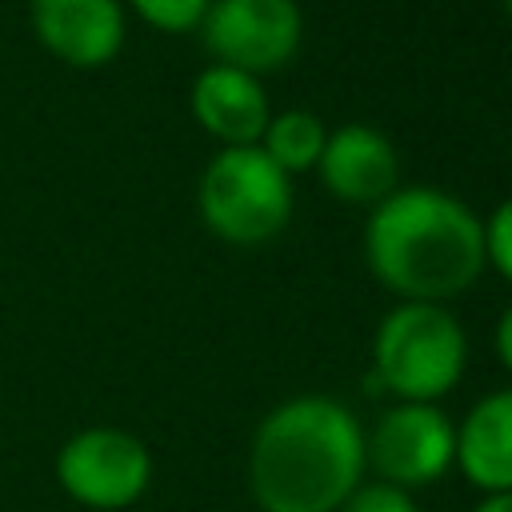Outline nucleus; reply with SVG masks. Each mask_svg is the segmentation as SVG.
Instances as JSON below:
<instances>
[{
	"label": "nucleus",
	"instance_id": "8",
	"mask_svg": "<svg viewBox=\"0 0 512 512\" xmlns=\"http://www.w3.org/2000/svg\"><path fill=\"white\" fill-rule=\"evenodd\" d=\"M36 40L72 68H100L124 44L120 0H28Z\"/></svg>",
	"mask_w": 512,
	"mask_h": 512
},
{
	"label": "nucleus",
	"instance_id": "16",
	"mask_svg": "<svg viewBox=\"0 0 512 512\" xmlns=\"http://www.w3.org/2000/svg\"><path fill=\"white\" fill-rule=\"evenodd\" d=\"M496 352H500V360H504V368H512V308L500 316V324H496Z\"/></svg>",
	"mask_w": 512,
	"mask_h": 512
},
{
	"label": "nucleus",
	"instance_id": "17",
	"mask_svg": "<svg viewBox=\"0 0 512 512\" xmlns=\"http://www.w3.org/2000/svg\"><path fill=\"white\" fill-rule=\"evenodd\" d=\"M476 512H512V492H492L488 500L476 504Z\"/></svg>",
	"mask_w": 512,
	"mask_h": 512
},
{
	"label": "nucleus",
	"instance_id": "14",
	"mask_svg": "<svg viewBox=\"0 0 512 512\" xmlns=\"http://www.w3.org/2000/svg\"><path fill=\"white\" fill-rule=\"evenodd\" d=\"M484 260H492L496 272L512 280V200H504L484 220Z\"/></svg>",
	"mask_w": 512,
	"mask_h": 512
},
{
	"label": "nucleus",
	"instance_id": "5",
	"mask_svg": "<svg viewBox=\"0 0 512 512\" xmlns=\"http://www.w3.org/2000/svg\"><path fill=\"white\" fill-rule=\"evenodd\" d=\"M52 476L72 504L92 512H124L152 484V452L124 428L92 424L60 444Z\"/></svg>",
	"mask_w": 512,
	"mask_h": 512
},
{
	"label": "nucleus",
	"instance_id": "10",
	"mask_svg": "<svg viewBox=\"0 0 512 512\" xmlns=\"http://www.w3.org/2000/svg\"><path fill=\"white\" fill-rule=\"evenodd\" d=\"M192 116L200 120L204 132L224 140V148L260 144V136H264L268 120H272L260 80L240 72V68H228V64H212V68H204L196 76V84H192Z\"/></svg>",
	"mask_w": 512,
	"mask_h": 512
},
{
	"label": "nucleus",
	"instance_id": "6",
	"mask_svg": "<svg viewBox=\"0 0 512 512\" xmlns=\"http://www.w3.org/2000/svg\"><path fill=\"white\" fill-rule=\"evenodd\" d=\"M200 24L208 52L248 76L288 64L304 32L296 0H212Z\"/></svg>",
	"mask_w": 512,
	"mask_h": 512
},
{
	"label": "nucleus",
	"instance_id": "4",
	"mask_svg": "<svg viewBox=\"0 0 512 512\" xmlns=\"http://www.w3.org/2000/svg\"><path fill=\"white\" fill-rule=\"evenodd\" d=\"M196 204L204 224L228 244H260L292 216V184L260 144L224 148L208 160Z\"/></svg>",
	"mask_w": 512,
	"mask_h": 512
},
{
	"label": "nucleus",
	"instance_id": "12",
	"mask_svg": "<svg viewBox=\"0 0 512 512\" xmlns=\"http://www.w3.org/2000/svg\"><path fill=\"white\" fill-rule=\"evenodd\" d=\"M324 140H328V132H324L320 116H312L304 108H292V112H280V116L268 120V128L260 136V148L268 152V160L280 172L292 176V172H304L320 160Z\"/></svg>",
	"mask_w": 512,
	"mask_h": 512
},
{
	"label": "nucleus",
	"instance_id": "13",
	"mask_svg": "<svg viewBox=\"0 0 512 512\" xmlns=\"http://www.w3.org/2000/svg\"><path fill=\"white\" fill-rule=\"evenodd\" d=\"M212 0H132L136 16L160 32H188L204 20Z\"/></svg>",
	"mask_w": 512,
	"mask_h": 512
},
{
	"label": "nucleus",
	"instance_id": "1",
	"mask_svg": "<svg viewBox=\"0 0 512 512\" xmlns=\"http://www.w3.org/2000/svg\"><path fill=\"white\" fill-rule=\"evenodd\" d=\"M364 472V432L328 396H296L272 408L248 456L252 500L264 512H336Z\"/></svg>",
	"mask_w": 512,
	"mask_h": 512
},
{
	"label": "nucleus",
	"instance_id": "7",
	"mask_svg": "<svg viewBox=\"0 0 512 512\" xmlns=\"http://www.w3.org/2000/svg\"><path fill=\"white\" fill-rule=\"evenodd\" d=\"M456 456V428L432 404H396L380 416L372 440H364V460L396 484H428L436 480Z\"/></svg>",
	"mask_w": 512,
	"mask_h": 512
},
{
	"label": "nucleus",
	"instance_id": "15",
	"mask_svg": "<svg viewBox=\"0 0 512 512\" xmlns=\"http://www.w3.org/2000/svg\"><path fill=\"white\" fill-rule=\"evenodd\" d=\"M348 512H416V504L396 484H372L348 496Z\"/></svg>",
	"mask_w": 512,
	"mask_h": 512
},
{
	"label": "nucleus",
	"instance_id": "9",
	"mask_svg": "<svg viewBox=\"0 0 512 512\" xmlns=\"http://www.w3.org/2000/svg\"><path fill=\"white\" fill-rule=\"evenodd\" d=\"M320 176L336 200L348 204H380L396 192V152L368 124H344L324 140Z\"/></svg>",
	"mask_w": 512,
	"mask_h": 512
},
{
	"label": "nucleus",
	"instance_id": "3",
	"mask_svg": "<svg viewBox=\"0 0 512 512\" xmlns=\"http://www.w3.org/2000/svg\"><path fill=\"white\" fill-rule=\"evenodd\" d=\"M464 332L452 312L440 304H412L404 300L392 308L372 340V360H376V380L404 396V404H428L444 396L460 372H464Z\"/></svg>",
	"mask_w": 512,
	"mask_h": 512
},
{
	"label": "nucleus",
	"instance_id": "11",
	"mask_svg": "<svg viewBox=\"0 0 512 512\" xmlns=\"http://www.w3.org/2000/svg\"><path fill=\"white\" fill-rule=\"evenodd\" d=\"M456 460L476 488L512 492V388L484 396L456 432Z\"/></svg>",
	"mask_w": 512,
	"mask_h": 512
},
{
	"label": "nucleus",
	"instance_id": "18",
	"mask_svg": "<svg viewBox=\"0 0 512 512\" xmlns=\"http://www.w3.org/2000/svg\"><path fill=\"white\" fill-rule=\"evenodd\" d=\"M504 4H508V12H512V0H504Z\"/></svg>",
	"mask_w": 512,
	"mask_h": 512
},
{
	"label": "nucleus",
	"instance_id": "2",
	"mask_svg": "<svg viewBox=\"0 0 512 512\" xmlns=\"http://www.w3.org/2000/svg\"><path fill=\"white\" fill-rule=\"evenodd\" d=\"M364 252L384 288L412 304H436L480 276L484 224L440 188H400L376 204Z\"/></svg>",
	"mask_w": 512,
	"mask_h": 512
}]
</instances>
